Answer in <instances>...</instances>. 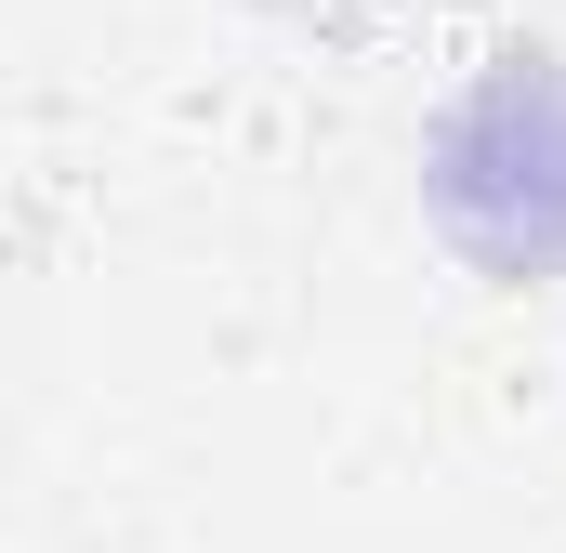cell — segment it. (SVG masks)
I'll return each mask as SVG.
<instances>
[{
	"mask_svg": "<svg viewBox=\"0 0 566 553\" xmlns=\"http://www.w3.org/2000/svg\"><path fill=\"white\" fill-rule=\"evenodd\" d=\"M434 225L488 276H554L566 264V66L514 53L434 119Z\"/></svg>",
	"mask_w": 566,
	"mask_h": 553,
	"instance_id": "cell-1",
	"label": "cell"
}]
</instances>
